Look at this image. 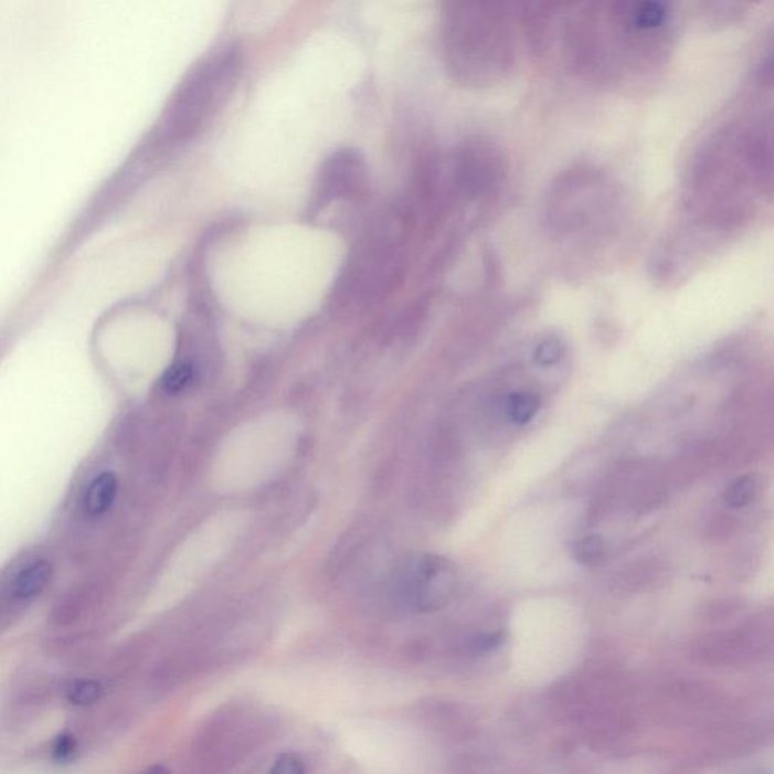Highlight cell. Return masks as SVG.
I'll use <instances>...</instances> for the list:
<instances>
[{
  "mask_svg": "<svg viewBox=\"0 0 774 774\" xmlns=\"http://www.w3.org/2000/svg\"><path fill=\"white\" fill-rule=\"evenodd\" d=\"M264 715L244 707H231L204 724L191 749L192 774H226L265 739Z\"/></svg>",
  "mask_w": 774,
  "mask_h": 774,
  "instance_id": "1",
  "label": "cell"
},
{
  "mask_svg": "<svg viewBox=\"0 0 774 774\" xmlns=\"http://www.w3.org/2000/svg\"><path fill=\"white\" fill-rule=\"evenodd\" d=\"M448 49L452 63L466 75L499 73L509 53L501 19L489 11L453 12L449 18Z\"/></svg>",
  "mask_w": 774,
  "mask_h": 774,
  "instance_id": "2",
  "label": "cell"
},
{
  "mask_svg": "<svg viewBox=\"0 0 774 774\" xmlns=\"http://www.w3.org/2000/svg\"><path fill=\"white\" fill-rule=\"evenodd\" d=\"M456 572L449 561L437 555H421L401 573L396 593L405 607L421 613L437 612L453 600Z\"/></svg>",
  "mask_w": 774,
  "mask_h": 774,
  "instance_id": "3",
  "label": "cell"
},
{
  "mask_svg": "<svg viewBox=\"0 0 774 774\" xmlns=\"http://www.w3.org/2000/svg\"><path fill=\"white\" fill-rule=\"evenodd\" d=\"M53 569L47 561H34L12 575L6 585L8 600L24 602L34 600L51 583Z\"/></svg>",
  "mask_w": 774,
  "mask_h": 774,
  "instance_id": "4",
  "label": "cell"
},
{
  "mask_svg": "<svg viewBox=\"0 0 774 774\" xmlns=\"http://www.w3.org/2000/svg\"><path fill=\"white\" fill-rule=\"evenodd\" d=\"M665 573V563L655 556H645L629 563L616 575V581L622 589L638 590L654 584Z\"/></svg>",
  "mask_w": 774,
  "mask_h": 774,
  "instance_id": "5",
  "label": "cell"
},
{
  "mask_svg": "<svg viewBox=\"0 0 774 774\" xmlns=\"http://www.w3.org/2000/svg\"><path fill=\"white\" fill-rule=\"evenodd\" d=\"M116 474L102 473L94 478L85 495V510L89 516H102L113 507L117 498Z\"/></svg>",
  "mask_w": 774,
  "mask_h": 774,
  "instance_id": "6",
  "label": "cell"
},
{
  "mask_svg": "<svg viewBox=\"0 0 774 774\" xmlns=\"http://www.w3.org/2000/svg\"><path fill=\"white\" fill-rule=\"evenodd\" d=\"M757 491H760V481L756 475H741L724 487L722 501L728 510H743L755 502Z\"/></svg>",
  "mask_w": 774,
  "mask_h": 774,
  "instance_id": "7",
  "label": "cell"
},
{
  "mask_svg": "<svg viewBox=\"0 0 774 774\" xmlns=\"http://www.w3.org/2000/svg\"><path fill=\"white\" fill-rule=\"evenodd\" d=\"M607 543L601 536H585L572 543L573 560L587 568H596L607 559Z\"/></svg>",
  "mask_w": 774,
  "mask_h": 774,
  "instance_id": "8",
  "label": "cell"
},
{
  "mask_svg": "<svg viewBox=\"0 0 774 774\" xmlns=\"http://www.w3.org/2000/svg\"><path fill=\"white\" fill-rule=\"evenodd\" d=\"M105 688L100 681L92 678L76 679L65 688V699L72 706L85 708L96 706L104 698Z\"/></svg>",
  "mask_w": 774,
  "mask_h": 774,
  "instance_id": "9",
  "label": "cell"
},
{
  "mask_svg": "<svg viewBox=\"0 0 774 774\" xmlns=\"http://www.w3.org/2000/svg\"><path fill=\"white\" fill-rule=\"evenodd\" d=\"M667 8L658 2L638 3L630 12L629 22L634 30L649 32L665 26L667 22Z\"/></svg>",
  "mask_w": 774,
  "mask_h": 774,
  "instance_id": "10",
  "label": "cell"
},
{
  "mask_svg": "<svg viewBox=\"0 0 774 774\" xmlns=\"http://www.w3.org/2000/svg\"><path fill=\"white\" fill-rule=\"evenodd\" d=\"M540 399L532 392H516L507 401V416L516 424H527L538 415Z\"/></svg>",
  "mask_w": 774,
  "mask_h": 774,
  "instance_id": "11",
  "label": "cell"
},
{
  "mask_svg": "<svg viewBox=\"0 0 774 774\" xmlns=\"http://www.w3.org/2000/svg\"><path fill=\"white\" fill-rule=\"evenodd\" d=\"M195 380L194 364L191 362L176 363L163 375L162 389L170 395H179V393L188 391L195 383Z\"/></svg>",
  "mask_w": 774,
  "mask_h": 774,
  "instance_id": "12",
  "label": "cell"
},
{
  "mask_svg": "<svg viewBox=\"0 0 774 774\" xmlns=\"http://www.w3.org/2000/svg\"><path fill=\"white\" fill-rule=\"evenodd\" d=\"M268 774H307L305 757L297 752H285L274 761Z\"/></svg>",
  "mask_w": 774,
  "mask_h": 774,
  "instance_id": "13",
  "label": "cell"
},
{
  "mask_svg": "<svg viewBox=\"0 0 774 774\" xmlns=\"http://www.w3.org/2000/svg\"><path fill=\"white\" fill-rule=\"evenodd\" d=\"M77 749V740L70 732H63L56 736L52 744V757L56 763H70L75 760Z\"/></svg>",
  "mask_w": 774,
  "mask_h": 774,
  "instance_id": "14",
  "label": "cell"
},
{
  "mask_svg": "<svg viewBox=\"0 0 774 774\" xmlns=\"http://www.w3.org/2000/svg\"><path fill=\"white\" fill-rule=\"evenodd\" d=\"M563 356V346L559 339H547L538 347L534 353L536 363L540 367H552Z\"/></svg>",
  "mask_w": 774,
  "mask_h": 774,
  "instance_id": "15",
  "label": "cell"
},
{
  "mask_svg": "<svg viewBox=\"0 0 774 774\" xmlns=\"http://www.w3.org/2000/svg\"><path fill=\"white\" fill-rule=\"evenodd\" d=\"M708 531H710L711 538H728L735 528V519L727 513H717L714 518H711L708 522Z\"/></svg>",
  "mask_w": 774,
  "mask_h": 774,
  "instance_id": "16",
  "label": "cell"
},
{
  "mask_svg": "<svg viewBox=\"0 0 774 774\" xmlns=\"http://www.w3.org/2000/svg\"><path fill=\"white\" fill-rule=\"evenodd\" d=\"M501 643V636L499 634H481L473 642V647L475 653H486V650L494 649Z\"/></svg>",
  "mask_w": 774,
  "mask_h": 774,
  "instance_id": "17",
  "label": "cell"
},
{
  "mask_svg": "<svg viewBox=\"0 0 774 774\" xmlns=\"http://www.w3.org/2000/svg\"><path fill=\"white\" fill-rule=\"evenodd\" d=\"M765 428H767L765 432H767L770 442L774 445V386L765 401Z\"/></svg>",
  "mask_w": 774,
  "mask_h": 774,
  "instance_id": "18",
  "label": "cell"
},
{
  "mask_svg": "<svg viewBox=\"0 0 774 774\" xmlns=\"http://www.w3.org/2000/svg\"><path fill=\"white\" fill-rule=\"evenodd\" d=\"M138 774H171V772H168L162 765H153V767L147 768L145 772Z\"/></svg>",
  "mask_w": 774,
  "mask_h": 774,
  "instance_id": "19",
  "label": "cell"
}]
</instances>
